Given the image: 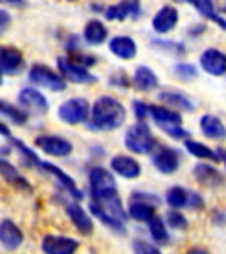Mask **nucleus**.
<instances>
[{
  "mask_svg": "<svg viewBox=\"0 0 226 254\" xmlns=\"http://www.w3.org/2000/svg\"><path fill=\"white\" fill-rule=\"evenodd\" d=\"M0 18H2V30H5L7 28V23H9V18H7V12L5 11H0Z\"/></svg>",
  "mask_w": 226,
  "mask_h": 254,
  "instance_id": "38",
  "label": "nucleus"
},
{
  "mask_svg": "<svg viewBox=\"0 0 226 254\" xmlns=\"http://www.w3.org/2000/svg\"><path fill=\"white\" fill-rule=\"evenodd\" d=\"M149 230H151V235L154 240H157V242H166L168 240V233H166V228H164L163 221L157 217V215H154V217L149 221Z\"/></svg>",
  "mask_w": 226,
  "mask_h": 254,
  "instance_id": "31",
  "label": "nucleus"
},
{
  "mask_svg": "<svg viewBox=\"0 0 226 254\" xmlns=\"http://www.w3.org/2000/svg\"><path fill=\"white\" fill-rule=\"evenodd\" d=\"M111 170L119 173L124 179H136L140 175V164L136 163L135 159L126 157V155H117V157L111 159Z\"/></svg>",
  "mask_w": 226,
  "mask_h": 254,
  "instance_id": "15",
  "label": "nucleus"
},
{
  "mask_svg": "<svg viewBox=\"0 0 226 254\" xmlns=\"http://www.w3.org/2000/svg\"><path fill=\"white\" fill-rule=\"evenodd\" d=\"M126 147L135 154H147V152L154 150L155 139L145 124H136V126L129 127V131H127Z\"/></svg>",
  "mask_w": 226,
  "mask_h": 254,
  "instance_id": "3",
  "label": "nucleus"
},
{
  "mask_svg": "<svg viewBox=\"0 0 226 254\" xmlns=\"http://www.w3.org/2000/svg\"><path fill=\"white\" fill-rule=\"evenodd\" d=\"M218 154H219V155H221V159H223V163H225V164H226V150H225V148H219V150H218Z\"/></svg>",
  "mask_w": 226,
  "mask_h": 254,
  "instance_id": "41",
  "label": "nucleus"
},
{
  "mask_svg": "<svg viewBox=\"0 0 226 254\" xmlns=\"http://www.w3.org/2000/svg\"><path fill=\"white\" fill-rule=\"evenodd\" d=\"M166 221L171 228H175V230H182V228H186V224H187V221L184 219V215L179 214V212H175V210L168 212Z\"/></svg>",
  "mask_w": 226,
  "mask_h": 254,
  "instance_id": "34",
  "label": "nucleus"
},
{
  "mask_svg": "<svg viewBox=\"0 0 226 254\" xmlns=\"http://www.w3.org/2000/svg\"><path fill=\"white\" fill-rule=\"evenodd\" d=\"M90 210L94 212L95 217H99L101 221H103L108 228H111V230H117V231H119V233H122V231H124L122 224H120V222H117V221H113V219H111L110 215L104 214V212L101 210V208H99V206H97V205H95V203H90Z\"/></svg>",
  "mask_w": 226,
  "mask_h": 254,
  "instance_id": "33",
  "label": "nucleus"
},
{
  "mask_svg": "<svg viewBox=\"0 0 226 254\" xmlns=\"http://www.w3.org/2000/svg\"><path fill=\"white\" fill-rule=\"evenodd\" d=\"M186 148L193 155H196V157L209 159V161H214V163H218L219 159H221L218 154H216V152H212L209 147H205V145H200V143H196V141H191V139H187V141H186Z\"/></svg>",
  "mask_w": 226,
  "mask_h": 254,
  "instance_id": "28",
  "label": "nucleus"
},
{
  "mask_svg": "<svg viewBox=\"0 0 226 254\" xmlns=\"http://www.w3.org/2000/svg\"><path fill=\"white\" fill-rule=\"evenodd\" d=\"M18 99H20V103L30 111H37V113L48 111L46 99H44L37 90H34V88H23V90L20 92V97H18Z\"/></svg>",
  "mask_w": 226,
  "mask_h": 254,
  "instance_id": "17",
  "label": "nucleus"
},
{
  "mask_svg": "<svg viewBox=\"0 0 226 254\" xmlns=\"http://www.w3.org/2000/svg\"><path fill=\"white\" fill-rule=\"evenodd\" d=\"M0 240H2V246L5 249L12 251L21 244L23 235H21V231L18 230L14 222H11L9 219H4L0 222Z\"/></svg>",
  "mask_w": 226,
  "mask_h": 254,
  "instance_id": "12",
  "label": "nucleus"
},
{
  "mask_svg": "<svg viewBox=\"0 0 226 254\" xmlns=\"http://www.w3.org/2000/svg\"><path fill=\"white\" fill-rule=\"evenodd\" d=\"M110 50L113 55H117L119 59H133L136 55V44L133 43L131 37H124V36H119V37H113L110 43Z\"/></svg>",
  "mask_w": 226,
  "mask_h": 254,
  "instance_id": "19",
  "label": "nucleus"
},
{
  "mask_svg": "<svg viewBox=\"0 0 226 254\" xmlns=\"http://www.w3.org/2000/svg\"><path fill=\"white\" fill-rule=\"evenodd\" d=\"M152 163L161 173H173L179 168V155L168 147H159L152 155Z\"/></svg>",
  "mask_w": 226,
  "mask_h": 254,
  "instance_id": "10",
  "label": "nucleus"
},
{
  "mask_svg": "<svg viewBox=\"0 0 226 254\" xmlns=\"http://www.w3.org/2000/svg\"><path fill=\"white\" fill-rule=\"evenodd\" d=\"M28 78H30L32 83L41 85V87H44V88H50V90H53V92H60L66 88V83H64L62 79H60L52 69L46 67V65H34V67L30 69Z\"/></svg>",
  "mask_w": 226,
  "mask_h": 254,
  "instance_id": "5",
  "label": "nucleus"
},
{
  "mask_svg": "<svg viewBox=\"0 0 226 254\" xmlns=\"http://www.w3.org/2000/svg\"><path fill=\"white\" fill-rule=\"evenodd\" d=\"M166 201L173 208H180V206H186L189 203V194L182 187H171L166 192Z\"/></svg>",
  "mask_w": 226,
  "mask_h": 254,
  "instance_id": "30",
  "label": "nucleus"
},
{
  "mask_svg": "<svg viewBox=\"0 0 226 254\" xmlns=\"http://www.w3.org/2000/svg\"><path fill=\"white\" fill-rule=\"evenodd\" d=\"M195 177L205 186H216V184L223 182V177L211 166H205V164H198L195 168Z\"/></svg>",
  "mask_w": 226,
  "mask_h": 254,
  "instance_id": "25",
  "label": "nucleus"
},
{
  "mask_svg": "<svg viewBox=\"0 0 226 254\" xmlns=\"http://www.w3.org/2000/svg\"><path fill=\"white\" fill-rule=\"evenodd\" d=\"M175 72H177V76L182 79H189V78H195L196 76L195 67L189 65V64H179V65L175 67Z\"/></svg>",
  "mask_w": 226,
  "mask_h": 254,
  "instance_id": "35",
  "label": "nucleus"
},
{
  "mask_svg": "<svg viewBox=\"0 0 226 254\" xmlns=\"http://www.w3.org/2000/svg\"><path fill=\"white\" fill-rule=\"evenodd\" d=\"M41 247L44 254H75L78 242L68 237H44Z\"/></svg>",
  "mask_w": 226,
  "mask_h": 254,
  "instance_id": "7",
  "label": "nucleus"
},
{
  "mask_svg": "<svg viewBox=\"0 0 226 254\" xmlns=\"http://www.w3.org/2000/svg\"><path fill=\"white\" fill-rule=\"evenodd\" d=\"M59 69L64 78L69 79V81H75V83H92V81H95V76H92L87 71V67L79 65L78 62L71 59H59Z\"/></svg>",
  "mask_w": 226,
  "mask_h": 254,
  "instance_id": "6",
  "label": "nucleus"
},
{
  "mask_svg": "<svg viewBox=\"0 0 226 254\" xmlns=\"http://www.w3.org/2000/svg\"><path fill=\"white\" fill-rule=\"evenodd\" d=\"M177 20H179L177 9L171 7V5H164V7L154 16L152 27H154V30L159 32V34H164V32H170L171 28L177 25Z\"/></svg>",
  "mask_w": 226,
  "mask_h": 254,
  "instance_id": "14",
  "label": "nucleus"
},
{
  "mask_svg": "<svg viewBox=\"0 0 226 254\" xmlns=\"http://www.w3.org/2000/svg\"><path fill=\"white\" fill-rule=\"evenodd\" d=\"M0 171H2V177H4L9 184H12V186H16V187H20V189L30 190V186H28L27 180H25L23 177H21V175L7 163V161H2V163H0Z\"/></svg>",
  "mask_w": 226,
  "mask_h": 254,
  "instance_id": "23",
  "label": "nucleus"
},
{
  "mask_svg": "<svg viewBox=\"0 0 226 254\" xmlns=\"http://www.w3.org/2000/svg\"><path fill=\"white\" fill-rule=\"evenodd\" d=\"M200 64H202V67L205 69L209 74L221 76L226 72V55L219 52V50H214V48L202 53Z\"/></svg>",
  "mask_w": 226,
  "mask_h": 254,
  "instance_id": "9",
  "label": "nucleus"
},
{
  "mask_svg": "<svg viewBox=\"0 0 226 254\" xmlns=\"http://www.w3.org/2000/svg\"><path fill=\"white\" fill-rule=\"evenodd\" d=\"M36 145L46 154L59 155V157L71 154L73 150L71 143L66 141L64 138H57V136H41V138L36 139Z\"/></svg>",
  "mask_w": 226,
  "mask_h": 254,
  "instance_id": "11",
  "label": "nucleus"
},
{
  "mask_svg": "<svg viewBox=\"0 0 226 254\" xmlns=\"http://www.w3.org/2000/svg\"><path fill=\"white\" fill-rule=\"evenodd\" d=\"M140 2L138 0H122L119 5L106 9V20H126L127 16H138Z\"/></svg>",
  "mask_w": 226,
  "mask_h": 254,
  "instance_id": "16",
  "label": "nucleus"
},
{
  "mask_svg": "<svg viewBox=\"0 0 226 254\" xmlns=\"http://www.w3.org/2000/svg\"><path fill=\"white\" fill-rule=\"evenodd\" d=\"M106 36H108L106 28H104V25L97 20L88 21L87 27H85V39H87L90 44L103 43V41L106 39Z\"/></svg>",
  "mask_w": 226,
  "mask_h": 254,
  "instance_id": "24",
  "label": "nucleus"
},
{
  "mask_svg": "<svg viewBox=\"0 0 226 254\" xmlns=\"http://www.w3.org/2000/svg\"><path fill=\"white\" fill-rule=\"evenodd\" d=\"M68 215L71 217L73 224L81 235H90L94 231V222L87 215V212L78 205V203H71L68 205Z\"/></svg>",
  "mask_w": 226,
  "mask_h": 254,
  "instance_id": "13",
  "label": "nucleus"
},
{
  "mask_svg": "<svg viewBox=\"0 0 226 254\" xmlns=\"http://www.w3.org/2000/svg\"><path fill=\"white\" fill-rule=\"evenodd\" d=\"M126 120V110L119 101L111 97H99L92 108V122L90 127L94 129H117Z\"/></svg>",
  "mask_w": 226,
  "mask_h": 254,
  "instance_id": "1",
  "label": "nucleus"
},
{
  "mask_svg": "<svg viewBox=\"0 0 226 254\" xmlns=\"http://www.w3.org/2000/svg\"><path fill=\"white\" fill-rule=\"evenodd\" d=\"M135 110H136V119L138 120H143L145 115L149 113V106H145V104H142V103H135Z\"/></svg>",
  "mask_w": 226,
  "mask_h": 254,
  "instance_id": "37",
  "label": "nucleus"
},
{
  "mask_svg": "<svg viewBox=\"0 0 226 254\" xmlns=\"http://www.w3.org/2000/svg\"><path fill=\"white\" fill-rule=\"evenodd\" d=\"M179 2H191V4H195L196 0H179Z\"/></svg>",
  "mask_w": 226,
  "mask_h": 254,
  "instance_id": "42",
  "label": "nucleus"
},
{
  "mask_svg": "<svg viewBox=\"0 0 226 254\" xmlns=\"http://www.w3.org/2000/svg\"><path fill=\"white\" fill-rule=\"evenodd\" d=\"M187 254H209L207 251H203V249H191Z\"/></svg>",
  "mask_w": 226,
  "mask_h": 254,
  "instance_id": "40",
  "label": "nucleus"
},
{
  "mask_svg": "<svg viewBox=\"0 0 226 254\" xmlns=\"http://www.w3.org/2000/svg\"><path fill=\"white\" fill-rule=\"evenodd\" d=\"M159 97H161L164 103L170 104V106H175V108H179V110H184V111H193V108H195L189 101L186 99V97H184V95L177 94V92H163Z\"/></svg>",
  "mask_w": 226,
  "mask_h": 254,
  "instance_id": "29",
  "label": "nucleus"
},
{
  "mask_svg": "<svg viewBox=\"0 0 226 254\" xmlns=\"http://www.w3.org/2000/svg\"><path fill=\"white\" fill-rule=\"evenodd\" d=\"M2 2H5V4H12V5H25L23 0H2Z\"/></svg>",
  "mask_w": 226,
  "mask_h": 254,
  "instance_id": "39",
  "label": "nucleus"
},
{
  "mask_svg": "<svg viewBox=\"0 0 226 254\" xmlns=\"http://www.w3.org/2000/svg\"><path fill=\"white\" fill-rule=\"evenodd\" d=\"M90 189H92V198L104 194L108 190H115L113 175L104 170V168H94L90 171Z\"/></svg>",
  "mask_w": 226,
  "mask_h": 254,
  "instance_id": "8",
  "label": "nucleus"
},
{
  "mask_svg": "<svg viewBox=\"0 0 226 254\" xmlns=\"http://www.w3.org/2000/svg\"><path fill=\"white\" fill-rule=\"evenodd\" d=\"M71 2H75V0H71Z\"/></svg>",
  "mask_w": 226,
  "mask_h": 254,
  "instance_id": "43",
  "label": "nucleus"
},
{
  "mask_svg": "<svg viewBox=\"0 0 226 254\" xmlns=\"http://www.w3.org/2000/svg\"><path fill=\"white\" fill-rule=\"evenodd\" d=\"M200 127H202V132L207 138H212V139L226 138V127L223 126L221 120L214 115H203L202 122H200Z\"/></svg>",
  "mask_w": 226,
  "mask_h": 254,
  "instance_id": "18",
  "label": "nucleus"
},
{
  "mask_svg": "<svg viewBox=\"0 0 226 254\" xmlns=\"http://www.w3.org/2000/svg\"><path fill=\"white\" fill-rule=\"evenodd\" d=\"M21 64V53L16 48H2L0 50V69L4 74L16 72Z\"/></svg>",
  "mask_w": 226,
  "mask_h": 254,
  "instance_id": "20",
  "label": "nucleus"
},
{
  "mask_svg": "<svg viewBox=\"0 0 226 254\" xmlns=\"http://www.w3.org/2000/svg\"><path fill=\"white\" fill-rule=\"evenodd\" d=\"M149 113L154 119V122L166 134L173 136V138H184V136H187V131H184L182 119H180L179 113H173V111L161 106H149Z\"/></svg>",
  "mask_w": 226,
  "mask_h": 254,
  "instance_id": "2",
  "label": "nucleus"
},
{
  "mask_svg": "<svg viewBox=\"0 0 226 254\" xmlns=\"http://www.w3.org/2000/svg\"><path fill=\"white\" fill-rule=\"evenodd\" d=\"M0 111H2V115L7 117V119H11L14 124H25L27 122V113L16 110L14 106H11V104L5 103V101L0 103Z\"/></svg>",
  "mask_w": 226,
  "mask_h": 254,
  "instance_id": "32",
  "label": "nucleus"
},
{
  "mask_svg": "<svg viewBox=\"0 0 226 254\" xmlns=\"http://www.w3.org/2000/svg\"><path fill=\"white\" fill-rule=\"evenodd\" d=\"M135 249L138 254H161L154 246H151L147 242H135Z\"/></svg>",
  "mask_w": 226,
  "mask_h": 254,
  "instance_id": "36",
  "label": "nucleus"
},
{
  "mask_svg": "<svg viewBox=\"0 0 226 254\" xmlns=\"http://www.w3.org/2000/svg\"><path fill=\"white\" fill-rule=\"evenodd\" d=\"M135 85L143 92L152 90V88L157 87V76H155L149 67H145V65H140V67L136 69V72H135Z\"/></svg>",
  "mask_w": 226,
  "mask_h": 254,
  "instance_id": "22",
  "label": "nucleus"
},
{
  "mask_svg": "<svg viewBox=\"0 0 226 254\" xmlns=\"http://www.w3.org/2000/svg\"><path fill=\"white\" fill-rule=\"evenodd\" d=\"M39 166L43 168V170L50 171V173H52V175H55L57 179L60 180V184H62V186L66 187V189H68L69 192H71V194L75 196L76 199H81V198H83V194H81V192H79V190L76 189L75 180H73L71 177H68V175H66L62 170H60V168H57L55 164H52V163H41Z\"/></svg>",
  "mask_w": 226,
  "mask_h": 254,
  "instance_id": "21",
  "label": "nucleus"
},
{
  "mask_svg": "<svg viewBox=\"0 0 226 254\" xmlns=\"http://www.w3.org/2000/svg\"><path fill=\"white\" fill-rule=\"evenodd\" d=\"M59 117L66 124H79L85 122L88 117V103L87 99H69L59 108Z\"/></svg>",
  "mask_w": 226,
  "mask_h": 254,
  "instance_id": "4",
  "label": "nucleus"
},
{
  "mask_svg": "<svg viewBox=\"0 0 226 254\" xmlns=\"http://www.w3.org/2000/svg\"><path fill=\"white\" fill-rule=\"evenodd\" d=\"M195 7L198 9L202 14H205L209 20L216 21V23L219 25V27H223L226 30V20H223L221 16L218 14V12L214 11V7H212V0H196L195 2Z\"/></svg>",
  "mask_w": 226,
  "mask_h": 254,
  "instance_id": "26",
  "label": "nucleus"
},
{
  "mask_svg": "<svg viewBox=\"0 0 226 254\" xmlns=\"http://www.w3.org/2000/svg\"><path fill=\"white\" fill-rule=\"evenodd\" d=\"M129 215H131L135 221H151L154 217V206L147 205V203H133L129 206Z\"/></svg>",
  "mask_w": 226,
  "mask_h": 254,
  "instance_id": "27",
  "label": "nucleus"
}]
</instances>
